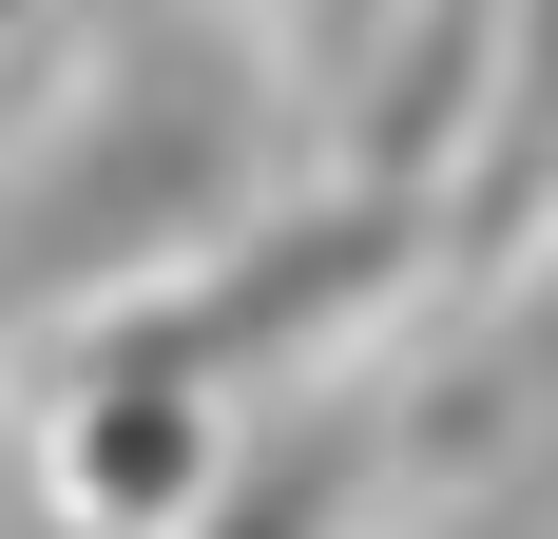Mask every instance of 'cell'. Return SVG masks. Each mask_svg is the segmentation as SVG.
Masks as SVG:
<instances>
[{"mask_svg":"<svg viewBox=\"0 0 558 539\" xmlns=\"http://www.w3.org/2000/svg\"><path fill=\"white\" fill-rule=\"evenodd\" d=\"M328 520H347V443H251L173 539H328Z\"/></svg>","mask_w":558,"mask_h":539,"instance_id":"1","label":"cell"},{"mask_svg":"<svg viewBox=\"0 0 558 539\" xmlns=\"http://www.w3.org/2000/svg\"><path fill=\"white\" fill-rule=\"evenodd\" d=\"M347 20H366V0H347Z\"/></svg>","mask_w":558,"mask_h":539,"instance_id":"2","label":"cell"}]
</instances>
